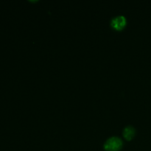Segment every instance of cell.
<instances>
[{
    "instance_id": "6da1fadb",
    "label": "cell",
    "mask_w": 151,
    "mask_h": 151,
    "mask_svg": "<svg viewBox=\"0 0 151 151\" xmlns=\"http://www.w3.org/2000/svg\"><path fill=\"white\" fill-rule=\"evenodd\" d=\"M122 147V141L119 137H112L106 140L104 149L106 151H119Z\"/></svg>"
},
{
    "instance_id": "7a4b0ae2",
    "label": "cell",
    "mask_w": 151,
    "mask_h": 151,
    "mask_svg": "<svg viewBox=\"0 0 151 151\" xmlns=\"http://www.w3.org/2000/svg\"><path fill=\"white\" fill-rule=\"evenodd\" d=\"M127 20L124 16H118L114 17L111 22V25L114 29L116 30H122L125 27Z\"/></svg>"
},
{
    "instance_id": "3957f363",
    "label": "cell",
    "mask_w": 151,
    "mask_h": 151,
    "mask_svg": "<svg viewBox=\"0 0 151 151\" xmlns=\"http://www.w3.org/2000/svg\"><path fill=\"white\" fill-rule=\"evenodd\" d=\"M135 133V128H134V127L131 126V125H128V126L125 127V129H124L123 136L127 140L130 141V140H131L134 137Z\"/></svg>"
}]
</instances>
